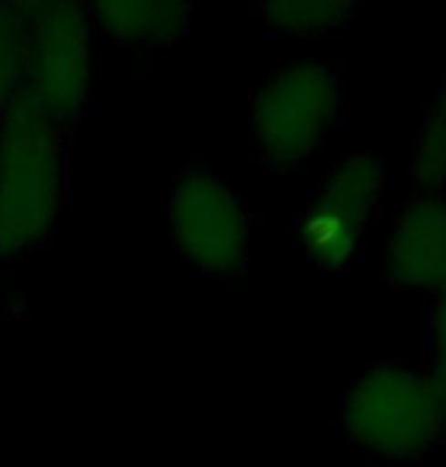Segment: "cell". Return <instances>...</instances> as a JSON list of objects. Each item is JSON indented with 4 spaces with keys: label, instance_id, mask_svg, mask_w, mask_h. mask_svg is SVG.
<instances>
[{
    "label": "cell",
    "instance_id": "obj_1",
    "mask_svg": "<svg viewBox=\"0 0 446 467\" xmlns=\"http://www.w3.org/2000/svg\"><path fill=\"white\" fill-rule=\"evenodd\" d=\"M67 130L25 95L0 116V265L52 240L67 198Z\"/></svg>",
    "mask_w": 446,
    "mask_h": 467
},
{
    "label": "cell",
    "instance_id": "obj_2",
    "mask_svg": "<svg viewBox=\"0 0 446 467\" xmlns=\"http://www.w3.org/2000/svg\"><path fill=\"white\" fill-rule=\"evenodd\" d=\"M343 431L383 462H420L441 446L446 391L431 370L377 361L352 382L340 407Z\"/></svg>",
    "mask_w": 446,
    "mask_h": 467
},
{
    "label": "cell",
    "instance_id": "obj_3",
    "mask_svg": "<svg viewBox=\"0 0 446 467\" xmlns=\"http://www.w3.org/2000/svg\"><path fill=\"white\" fill-rule=\"evenodd\" d=\"M343 113V86L331 64L289 58L274 64L249 107V140L267 171H295L322 152Z\"/></svg>",
    "mask_w": 446,
    "mask_h": 467
},
{
    "label": "cell",
    "instance_id": "obj_4",
    "mask_svg": "<svg viewBox=\"0 0 446 467\" xmlns=\"http://www.w3.org/2000/svg\"><path fill=\"white\" fill-rule=\"evenodd\" d=\"M25 98L70 134L91 104V9L82 4H25Z\"/></svg>",
    "mask_w": 446,
    "mask_h": 467
},
{
    "label": "cell",
    "instance_id": "obj_5",
    "mask_svg": "<svg viewBox=\"0 0 446 467\" xmlns=\"http://www.w3.org/2000/svg\"><path fill=\"white\" fill-rule=\"evenodd\" d=\"M167 219L185 265L213 279L244 274L253 216L222 176L203 167H185L173 180Z\"/></svg>",
    "mask_w": 446,
    "mask_h": 467
},
{
    "label": "cell",
    "instance_id": "obj_6",
    "mask_svg": "<svg viewBox=\"0 0 446 467\" xmlns=\"http://www.w3.org/2000/svg\"><path fill=\"white\" fill-rule=\"evenodd\" d=\"M386 161L377 152L340 158L313 192L297 237L313 267L347 270L365 246V234L383 207Z\"/></svg>",
    "mask_w": 446,
    "mask_h": 467
},
{
    "label": "cell",
    "instance_id": "obj_7",
    "mask_svg": "<svg viewBox=\"0 0 446 467\" xmlns=\"http://www.w3.org/2000/svg\"><path fill=\"white\" fill-rule=\"evenodd\" d=\"M386 279L401 288L446 292V192H416L386 243Z\"/></svg>",
    "mask_w": 446,
    "mask_h": 467
},
{
    "label": "cell",
    "instance_id": "obj_8",
    "mask_svg": "<svg viewBox=\"0 0 446 467\" xmlns=\"http://www.w3.org/2000/svg\"><path fill=\"white\" fill-rule=\"evenodd\" d=\"M91 9L95 31H100L109 43L125 52L167 49L189 34L192 6L182 4H158V0H140V4H98Z\"/></svg>",
    "mask_w": 446,
    "mask_h": 467
},
{
    "label": "cell",
    "instance_id": "obj_9",
    "mask_svg": "<svg viewBox=\"0 0 446 467\" xmlns=\"http://www.w3.org/2000/svg\"><path fill=\"white\" fill-rule=\"evenodd\" d=\"M410 180L420 192H446V79L431 95L416 130Z\"/></svg>",
    "mask_w": 446,
    "mask_h": 467
},
{
    "label": "cell",
    "instance_id": "obj_10",
    "mask_svg": "<svg viewBox=\"0 0 446 467\" xmlns=\"http://www.w3.org/2000/svg\"><path fill=\"white\" fill-rule=\"evenodd\" d=\"M262 13L271 25V31L285 36H319L331 34L347 25V18L356 13V4L340 0H285V4H267Z\"/></svg>",
    "mask_w": 446,
    "mask_h": 467
},
{
    "label": "cell",
    "instance_id": "obj_11",
    "mask_svg": "<svg viewBox=\"0 0 446 467\" xmlns=\"http://www.w3.org/2000/svg\"><path fill=\"white\" fill-rule=\"evenodd\" d=\"M25 4H0V116L25 95Z\"/></svg>",
    "mask_w": 446,
    "mask_h": 467
},
{
    "label": "cell",
    "instance_id": "obj_12",
    "mask_svg": "<svg viewBox=\"0 0 446 467\" xmlns=\"http://www.w3.org/2000/svg\"><path fill=\"white\" fill-rule=\"evenodd\" d=\"M429 343H431V377L441 382L446 391V292L438 295L431 313V328H429Z\"/></svg>",
    "mask_w": 446,
    "mask_h": 467
},
{
    "label": "cell",
    "instance_id": "obj_13",
    "mask_svg": "<svg viewBox=\"0 0 446 467\" xmlns=\"http://www.w3.org/2000/svg\"><path fill=\"white\" fill-rule=\"evenodd\" d=\"M441 446H443V450H446V428H443V437H441Z\"/></svg>",
    "mask_w": 446,
    "mask_h": 467
}]
</instances>
